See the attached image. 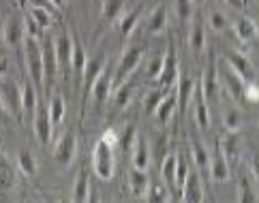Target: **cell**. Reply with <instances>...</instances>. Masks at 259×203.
Instances as JSON below:
<instances>
[{"label": "cell", "mask_w": 259, "mask_h": 203, "mask_svg": "<svg viewBox=\"0 0 259 203\" xmlns=\"http://www.w3.org/2000/svg\"><path fill=\"white\" fill-rule=\"evenodd\" d=\"M223 60L238 73L240 77L244 79V84H253V81H255V69H253L251 60H248L246 56H242V54H236V52H229V54H225V56H223Z\"/></svg>", "instance_id": "cell-11"}, {"label": "cell", "mask_w": 259, "mask_h": 203, "mask_svg": "<svg viewBox=\"0 0 259 203\" xmlns=\"http://www.w3.org/2000/svg\"><path fill=\"white\" fill-rule=\"evenodd\" d=\"M225 3H227L229 7H234V9H240V11L244 9V0H225Z\"/></svg>", "instance_id": "cell-55"}, {"label": "cell", "mask_w": 259, "mask_h": 203, "mask_svg": "<svg viewBox=\"0 0 259 203\" xmlns=\"http://www.w3.org/2000/svg\"><path fill=\"white\" fill-rule=\"evenodd\" d=\"M208 24H210V28L214 30V32H223V30L227 28V17H225L223 13L214 11V13H210V17H208Z\"/></svg>", "instance_id": "cell-48"}, {"label": "cell", "mask_w": 259, "mask_h": 203, "mask_svg": "<svg viewBox=\"0 0 259 203\" xmlns=\"http://www.w3.org/2000/svg\"><path fill=\"white\" fill-rule=\"evenodd\" d=\"M0 98L7 105L9 114L15 120H22L24 109H22V88H17L13 81H3L0 84Z\"/></svg>", "instance_id": "cell-8"}, {"label": "cell", "mask_w": 259, "mask_h": 203, "mask_svg": "<svg viewBox=\"0 0 259 203\" xmlns=\"http://www.w3.org/2000/svg\"><path fill=\"white\" fill-rule=\"evenodd\" d=\"M189 163L184 159H178V165H176V190H182L184 182L189 178Z\"/></svg>", "instance_id": "cell-45"}, {"label": "cell", "mask_w": 259, "mask_h": 203, "mask_svg": "<svg viewBox=\"0 0 259 203\" xmlns=\"http://www.w3.org/2000/svg\"><path fill=\"white\" fill-rule=\"evenodd\" d=\"M176 13L180 22H189L193 17V0H176Z\"/></svg>", "instance_id": "cell-46"}, {"label": "cell", "mask_w": 259, "mask_h": 203, "mask_svg": "<svg viewBox=\"0 0 259 203\" xmlns=\"http://www.w3.org/2000/svg\"><path fill=\"white\" fill-rule=\"evenodd\" d=\"M107 69V56H97V58H90L86 62V69H84V75H81V84H84V98L90 96L92 88H95V81L101 77V73Z\"/></svg>", "instance_id": "cell-9"}, {"label": "cell", "mask_w": 259, "mask_h": 203, "mask_svg": "<svg viewBox=\"0 0 259 203\" xmlns=\"http://www.w3.org/2000/svg\"><path fill=\"white\" fill-rule=\"evenodd\" d=\"M189 45H191V49L195 52V54H199L203 47H206V28H203L201 20L193 22L191 34H189Z\"/></svg>", "instance_id": "cell-30"}, {"label": "cell", "mask_w": 259, "mask_h": 203, "mask_svg": "<svg viewBox=\"0 0 259 203\" xmlns=\"http://www.w3.org/2000/svg\"><path fill=\"white\" fill-rule=\"evenodd\" d=\"M219 147H221V152H223V156L227 159V163H236L240 159V137H238V133H229L227 137H223Z\"/></svg>", "instance_id": "cell-25"}, {"label": "cell", "mask_w": 259, "mask_h": 203, "mask_svg": "<svg viewBox=\"0 0 259 203\" xmlns=\"http://www.w3.org/2000/svg\"><path fill=\"white\" fill-rule=\"evenodd\" d=\"M109 94H112V73H109V69H105L101 73V77L95 81V88H92L90 96L95 98V103H105Z\"/></svg>", "instance_id": "cell-19"}, {"label": "cell", "mask_w": 259, "mask_h": 203, "mask_svg": "<svg viewBox=\"0 0 259 203\" xmlns=\"http://www.w3.org/2000/svg\"><path fill=\"white\" fill-rule=\"evenodd\" d=\"M62 203H71V201H62Z\"/></svg>", "instance_id": "cell-61"}, {"label": "cell", "mask_w": 259, "mask_h": 203, "mask_svg": "<svg viewBox=\"0 0 259 203\" xmlns=\"http://www.w3.org/2000/svg\"><path fill=\"white\" fill-rule=\"evenodd\" d=\"M39 107V98H36V86L32 81H26V86L22 88V109H24V116L34 118V112Z\"/></svg>", "instance_id": "cell-24"}, {"label": "cell", "mask_w": 259, "mask_h": 203, "mask_svg": "<svg viewBox=\"0 0 259 203\" xmlns=\"http://www.w3.org/2000/svg\"><path fill=\"white\" fill-rule=\"evenodd\" d=\"M52 3H54V7H56L58 11H60V9H62L64 5H67V0H52Z\"/></svg>", "instance_id": "cell-57"}, {"label": "cell", "mask_w": 259, "mask_h": 203, "mask_svg": "<svg viewBox=\"0 0 259 203\" xmlns=\"http://www.w3.org/2000/svg\"><path fill=\"white\" fill-rule=\"evenodd\" d=\"M135 141H137V126H135V124L124 126L122 135H118V145H120V150L128 154V152H131L133 147H135Z\"/></svg>", "instance_id": "cell-35"}, {"label": "cell", "mask_w": 259, "mask_h": 203, "mask_svg": "<svg viewBox=\"0 0 259 203\" xmlns=\"http://www.w3.org/2000/svg\"><path fill=\"white\" fill-rule=\"evenodd\" d=\"M191 156L201 173H210V154L201 141H191Z\"/></svg>", "instance_id": "cell-29"}, {"label": "cell", "mask_w": 259, "mask_h": 203, "mask_svg": "<svg viewBox=\"0 0 259 203\" xmlns=\"http://www.w3.org/2000/svg\"><path fill=\"white\" fill-rule=\"evenodd\" d=\"M24 58H26V69L32 79V84L36 88H41L45 84V75H43V49L39 39H24Z\"/></svg>", "instance_id": "cell-2"}, {"label": "cell", "mask_w": 259, "mask_h": 203, "mask_svg": "<svg viewBox=\"0 0 259 203\" xmlns=\"http://www.w3.org/2000/svg\"><path fill=\"white\" fill-rule=\"evenodd\" d=\"M112 94H114V105L118 109H124L128 103H131V98H133V86L128 84V81H124V84L120 88H116Z\"/></svg>", "instance_id": "cell-37"}, {"label": "cell", "mask_w": 259, "mask_h": 203, "mask_svg": "<svg viewBox=\"0 0 259 203\" xmlns=\"http://www.w3.org/2000/svg\"><path fill=\"white\" fill-rule=\"evenodd\" d=\"M180 77V67H178V56H176V47H174V41H169L167 45V54L163 56V71L159 75V86L163 90H169L176 81Z\"/></svg>", "instance_id": "cell-5"}, {"label": "cell", "mask_w": 259, "mask_h": 203, "mask_svg": "<svg viewBox=\"0 0 259 203\" xmlns=\"http://www.w3.org/2000/svg\"><path fill=\"white\" fill-rule=\"evenodd\" d=\"M165 28H167V9H165V5H159L146 22V34H161L165 32Z\"/></svg>", "instance_id": "cell-18"}, {"label": "cell", "mask_w": 259, "mask_h": 203, "mask_svg": "<svg viewBox=\"0 0 259 203\" xmlns=\"http://www.w3.org/2000/svg\"><path fill=\"white\" fill-rule=\"evenodd\" d=\"M24 30H26V36H30V39H41V34L45 32L41 26L34 22L32 15H28V17L24 20Z\"/></svg>", "instance_id": "cell-47"}, {"label": "cell", "mask_w": 259, "mask_h": 203, "mask_svg": "<svg viewBox=\"0 0 259 203\" xmlns=\"http://www.w3.org/2000/svg\"><path fill=\"white\" fill-rule=\"evenodd\" d=\"M238 203H257V195L251 186V180L246 178V173H240L238 178Z\"/></svg>", "instance_id": "cell-32"}, {"label": "cell", "mask_w": 259, "mask_h": 203, "mask_svg": "<svg viewBox=\"0 0 259 203\" xmlns=\"http://www.w3.org/2000/svg\"><path fill=\"white\" fill-rule=\"evenodd\" d=\"M223 124H225V128L229 133H238L240 131V126H242V116H240L238 109H229V112L225 114Z\"/></svg>", "instance_id": "cell-43"}, {"label": "cell", "mask_w": 259, "mask_h": 203, "mask_svg": "<svg viewBox=\"0 0 259 203\" xmlns=\"http://www.w3.org/2000/svg\"><path fill=\"white\" fill-rule=\"evenodd\" d=\"M197 88V81L189 77V75H182L178 77V88H176V98H178V112L184 116V112H187V107L191 103V96H193V92H195Z\"/></svg>", "instance_id": "cell-15"}, {"label": "cell", "mask_w": 259, "mask_h": 203, "mask_svg": "<svg viewBox=\"0 0 259 203\" xmlns=\"http://www.w3.org/2000/svg\"><path fill=\"white\" fill-rule=\"evenodd\" d=\"M86 49H84V45L81 43H75L73 45V58H71V69L73 73H75V77L79 79L81 75H84V69H86Z\"/></svg>", "instance_id": "cell-33"}, {"label": "cell", "mask_w": 259, "mask_h": 203, "mask_svg": "<svg viewBox=\"0 0 259 203\" xmlns=\"http://www.w3.org/2000/svg\"><path fill=\"white\" fill-rule=\"evenodd\" d=\"M128 184H131V190L135 197H144L148 188H150V178H148L146 169H137L133 167L131 173H128Z\"/></svg>", "instance_id": "cell-21"}, {"label": "cell", "mask_w": 259, "mask_h": 203, "mask_svg": "<svg viewBox=\"0 0 259 203\" xmlns=\"http://www.w3.org/2000/svg\"><path fill=\"white\" fill-rule=\"evenodd\" d=\"M15 186V167L5 154H0V192H9Z\"/></svg>", "instance_id": "cell-23"}, {"label": "cell", "mask_w": 259, "mask_h": 203, "mask_svg": "<svg viewBox=\"0 0 259 203\" xmlns=\"http://www.w3.org/2000/svg\"><path fill=\"white\" fill-rule=\"evenodd\" d=\"M28 5L30 7H39V9H48V11H52V13H58V9L54 7L52 0H28Z\"/></svg>", "instance_id": "cell-51"}, {"label": "cell", "mask_w": 259, "mask_h": 203, "mask_svg": "<svg viewBox=\"0 0 259 203\" xmlns=\"http://www.w3.org/2000/svg\"><path fill=\"white\" fill-rule=\"evenodd\" d=\"M210 175H212V180L219 182V184L229 180V163L223 156V152H221L219 143L214 145V154L210 156Z\"/></svg>", "instance_id": "cell-16"}, {"label": "cell", "mask_w": 259, "mask_h": 203, "mask_svg": "<svg viewBox=\"0 0 259 203\" xmlns=\"http://www.w3.org/2000/svg\"><path fill=\"white\" fill-rule=\"evenodd\" d=\"M73 45L75 41L71 39V34L62 32L58 34V39L54 41V49H56V58H58V67L62 71L71 69V58H73Z\"/></svg>", "instance_id": "cell-12"}, {"label": "cell", "mask_w": 259, "mask_h": 203, "mask_svg": "<svg viewBox=\"0 0 259 203\" xmlns=\"http://www.w3.org/2000/svg\"><path fill=\"white\" fill-rule=\"evenodd\" d=\"M142 13H144V7L137 5V7H133L131 11L124 13L118 20V30H120V34H122V39H128V36H131V32L135 30V26H137V22H140Z\"/></svg>", "instance_id": "cell-20"}, {"label": "cell", "mask_w": 259, "mask_h": 203, "mask_svg": "<svg viewBox=\"0 0 259 203\" xmlns=\"http://www.w3.org/2000/svg\"><path fill=\"white\" fill-rule=\"evenodd\" d=\"M161 71H163V56H156L148 62V77L150 79H159Z\"/></svg>", "instance_id": "cell-49"}, {"label": "cell", "mask_w": 259, "mask_h": 203, "mask_svg": "<svg viewBox=\"0 0 259 203\" xmlns=\"http://www.w3.org/2000/svg\"><path fill=\"white\" fill-rule=\"evenodd\" d=\"M246 100H251V103H259V88L255 84H246L244 86V96Z\"/></svg>", "instance_id": "cell-50"}, {"label": "cell", "mask_w": 259, "mask_h": 203, "mask_svg": "<svg viewBox=\"0 0 259 203\" xmlns=\"http://www.w3.org/2000/svg\"><path fill=\"white\" fill-rule=\"evenodd\" d=\"M195 120H197V126L201 131H208L210 126V109H208V103L206 98L201 94V88H199V98H197V105H195Z\"/></svg>", "instance_id": "cell-34"}, {"label": "cell", "mask_w": 259, "mask_h": 203, "mask_svg": "<svg viewBox=\"0 0 259 203\" xmlns=\"http://www.w3.org/2000/svg\"><path fill=\"white\" fill-rule=\"evenodd\" d=\"M176 109H178V98H176V90H174L171 94L165 96V98L161 100V105L156 107V112H154L156 122H159V124H167L169 120H171V116H174Z\"/></svg>", "instance_id": "cell-22"}, {"label": "cell", "mask_w": 259, "mask_h": 203, "mask_svg": "<svg viewBox=\"0 0 259 203\" xmlns=\"http://www.w3.org/2000/svg\"><path fill=\"white\" fill-rule=\"evenodd\" d=\"M124 11V0H105L103 3V11H101V17L103 22H118L122 17Z\"/></svg>", "instance_id": "cell-31"}, {"label": "cell", "mask_w": 259, "mask_h": 203, "mask_svg": "<svg viewBox=\"0 0 259 203\" xmlns=\"http://www.w3.org/2000/svg\"><path fill=\"white\" fill-rule=\"evenodd\" d=\"M17 165H20L22 173H26V175H34V173H36V161H34V156H32L28 150H22V152H20Z\"/></svg>", "instance_id": "cell-42"}, {"label": "cell", "mask_w": 259, "mask_h": 203, "mask_svg": "<svg viewBox=\"0 0 259 203\" xmlns=\"http://www.w3.org/2000/svg\"><path fill=\"white\" fill-rule=\"evenodd\" d=\"M234 30H236V36H238L240 41H251L253 36L257 34L255 24L248 20V17H242V20H238L236 26H234Z\"/></svg>", "instance_id": "cell-39"}, {"label": "cell", "mask_w": 259, "mask_h": 203, "mask_svg": "<svg viewBox=\"0 0 259 203\" xmlns=\"http://www.w3.org/2000/svg\"><path fill=\"white\" fill-rule=\"evenodd\" d=\"M88 197H90V178H88V171L81 169L75 180V186H73L71 203H88Z\"/></svg>", "instance_id": "cell-26"}, {"label": "cell", "mask_w": 259, "mask_h": 203, "mask_svg": "<svg viewBox=\"0 0 259 203\" xmlns=\"http://www.w3.org/2000/svg\"><path fill=\"white\" fill-rule=\"evenodd\" d=\"M9 116H11V114H9L7 105L3 103V98H0V122H7V120H9Z\"/></svg>", "instance_id": "cell-53"}, {"label": "cell", "mask_w": 259, "mask_h": 203, "mask_svg": "<svg viewBox=\"0 0 259 203\" xmlns=\"http://www.w3.org/2000/svg\"><path fill=\"white\" fill-rule=\"evenodd\" d=\"M7 73V60H0V75H5Z\"/></svg>", "instance_id": "cell-58"}, {"label": "cell", "mask_w": 259, "mask_h": 203, "mask_svg": "<svg viewBox=\"0 0 259 203\" xmlns=\"http://www.w3.org/2000/svg\"><path fill=\"white\" fill-rule=\"evenodd\" d=\"M176 165H178L176 154H167L161 163V178L165 180V186L169 190H176Z\"/></svg>", "instance_id": "cell-28"}, {"label": "cell", "mask_w": 259, "mask_h": 203, "mask_svg": "<svg viewBox=\"0 0 259 203\" xmlns=\"http://www.w3.org/2000/svg\"><path fill=\"white\" fill-rule=\"evenodd\" d=\"M75 152H77V139H75V131L69 128L64 135H60V139L54 147V161L64 165V167H69L75 159Z\"/></svg>", "instance_id": "cell-7"}, {"label": "cell", "mask_w": 259, "mask_h": 203, "mask_svg": "<svg viewBox=\"0 0 259 203\" xmlns=\"http://www.w3.org/2000/svg\"><path fill=\"white\" fill-rule=\"evenodd\" d=\"M142 58H144V54H142L140 47H131V49H126V52L122 54V58H120L118 67H116V75H114V79H112V92H114L116 88L122 86L124 81L137 71Z\"/></svg>", "instance_id": "cell-3"}, {"label": "cell", "mask_w": 259, "mask_h": 203, "mask_svg": "<svg viewBox=\"0 0 259 203\" xmlns=\"http://www.w3.org/2000/svg\"><path fill=\"white\" fill-rule=\"evenodd\" d=\"M92 169H95L97 178L109 182L114 178L116 171V156H114V145H109L107 141L99 139L92 147Z\"/></svg>", "instance_id": "cell-1"}, {"label": "cell", "mask_w": 259, "mask_h": 203, "mask_svg": "<svg viewBox=\"0 0 259 203\" xmlns=\"http://www.w3.org/2000/svg\"><path fill=\"white\" fill-rule=\"evenodd\" d=\"M165 92H167V90L156 88V90H150V92L146 94V98H144V112H146L148 116H154L156 107H159L161 100L165 98Z\"/></svg>", "instance_id": "cell-36"}, {"label": "cell", "mask_w": 259, "mask_h": 203, "mask_svg": "<svg viewBox=\"0 0 259 203\" xmlns=\"http://www.w3.org/2000/svg\"><path fill=\"white\" fill-rule=\"evenodd\" d=\"M182 203H203V184L197 173H189L187 182L180 190Z\"/></svg>", "instance_id": "cell-14"}, {"label": "cell", "mask_w": 259, "mask_h": 203, "mask_svg": "<svg viewBox=\"0 0 259 203\" xmlns=\"http://www.w3.org/2000/svg\"><path fill=\"white\" fill-rule=\"evenodd\" d=\"M88 203H101V197H99V192H95V190H90V197H88Z\"/></svg>", "instance_id": "cell-56"}, {"label": "cell", "mask_w": 259, "mask_h": 203, "mask_svg": "<svg viewBox=\"0 0 259 203\" xmlns=\"http://www.w3.org/2000/svg\"><path fill=\"white\" fill-rule=\"evenodd\" d=\"M48 112H50L52 124H54V126L60 124L62 120H64V114H67V107H64V98H62V96H54V98L50 100Z\"/></svg>", "instance_id": "cell-38"}, {"label": "cell", "mask_w": 259, "mask_h": 203, "mask_svg": "<svg viewBox=\"0 0 259 203\" xmlns=\"http://www.w3.org/2000/svg\"><path fill=\"white\" fill-rule=\"evenodd\" d=\"M169 199V188L163 184H152L146 192V201L148 203H167Z\"/></svg>", "instance_id": "cell-40"}, {"label": "cell", "mask_w": 259, "mask_h": 203, "mask_svg": "<svg viewBox=\"0 0 259 203\" xmlns=\"http://www.w3.org/2000/svg\"><path fill=\"white\" fill-rule=\"evenodd\" d=\"M201 94L206 98V103H214L219 98V88H221V81H219V64H217V58L210 56L208 58V67H206V73H203V79H201Z\"/></svg>", "instance_id": "cell-6"}, {"label": "cell", "mask_w": 259, "mask_h": 203, "mask_svg": "<svg viewBox=\"0 0 259 203\" xmlns=\"http://www.w3.org/2000/svg\"><path fill=\"white\" fill-rule=\"evenodd\" d=\"M0 43H5V41H3V32H0Z\"/></svg>", "instance_id": "cell-60"}, {"label": "cell", "mask_w": 259, "mask_h": 203, "mask_svg": "<svg viewBox=\"0 0 259 203\" xmlns=\"http://www.w3.org/2000/svg\"><path fill=\"white\" fill-rule=\"evenodd\" d=\"M148 165H150V150H148V141H146V137L137 135V141H135V147H133V167L148 169Z\"/></svg>", "instance_id": "cell-27"}, {"label": "cell", "mask_w": 259, "mask_h": 203, "mask_svg": "<svg viewBox=\"0 0 259 203\" xmlns=\"http://www.w3.org/2000/svg\"><path fill=\"white\" fill-rule=\"evenodd\" d=\"M253 24H255V30H257V34H259V13H257V17L253 20Z\"/></svg>", "instance_id": "cell-59"}, {"label": "cell", "mask_w": 259, "mask_h": 203, "mask_svg": "<svg viewBox=\"0 0 259 203\" xmlns=\"http://www.w3.org/2000/svg\"><path fill=\"white\" fill-rule=\"evenodd\" d=\"M219 77H221V86L227 90V94L234 98V100H240L244 96V79L238 75V73L229 67L225 60L219 62Z\"/></svg>", "instance_id": "cell-4"}, {"label": "cell", "mask_w": 259, "mask_h": 203, "mask_svg": "<svg viewBox=\"0 0 259 203\" xmlns=\"http://www.w3.org/2000/svg\"><path fill=\"white\" fill-rule=\"evenodd\" d=\"M32 124H34V135L39 139L41 145H48L52 141V120H50V112L45 109V105H39L34 112V118H32Z\"/></svg>", "instance_id": "cell-10"}, {"label": "cell", "mask_w": 259, "mask_h": 203, "mask_svg": "<svg viewBox=\"0 0 259 203\" xmlns=\"http://www.w3.org/2000/svg\"><path fill=\"white\" fill-rule=\"evenodd\" d=\"M193 3H199V0H193Z\"/></svg>", "instance_id": "cell-62"}, {"label": "cell", "mask_w": 259, "mask_h": 203, "mask_svg": "<svg viewBox=\"0 0 259 203\" xmlns=\"http://www.w3.org/2000/svg\"><path fill=\"white\" fill-rule=\"evenodd\" d=\"M43 49V75H45V84L52 86L54 77H56L58 71V58H56V49H54V41L45 39V43L41 45Z\"/></svg>", "instance_id": "cell-13"}, {"label": "cell", "mask_w": 259, "mask_h": 203, "mask_svg": "<svg viewBox=\"0 0 259 203\" xmlns=\"http://www.w3.org/2000/svg\"><path fill=\"white\" fill-rule=\"evenodd\" d=\"M30 15L34 17V22L41 26V28H50L52 22H54V13L48 11V9H39V7H30Z\"/></svg>", "instance_id": "cell-41"}, {"label": "cell", "mask_w": 259, "mask_h": 203, "mask_svg": "<svg viewBox=\"0 0 259 203\" xmlns=\"http://www.w3.org/2000/svg\"><path fill=\"white\" fill-rule=\"evenodd\" d=\"M26 39V30H24V22H17V20H9L5 26V32H3V41L9 45V47L17 49L20 45H24Z\"/></svg>", "instance_id": "cell-17"}, {"label": "cell", "mask_w": 259, "mask_h": 203, "mask_svg": "<svg viewBox=\"0 0 259 203\" xmlns=\"http://www.w3.org/2000/svg\"><path fill=\"white\" fill-rule=\"evenodd\" d=\"M101 139L103 141H107L109 145H118V133L114 131V128H107V131L101 135Z\"/></svg>", "instance_id": "cell-52"}, {"label": "cell", "mask_w": 259, "mask_h": 203, "mask_svg": "<svg viewBox=\"0 0 259 203\" xmlns=\"http://www.w3.org/2000/svg\"><path fill=\"white\" fill-rule=\"evenodd\" d=\"M251 169H253V175H255V180L259 182V154L253 159V163H251Z\"/></svg>", "instance_id": "cell-54"}, {"label": "cell", "mask_w": 259, "mask_h": 203, "mask_svg": "<svg viewBox=\"0 0 259 203\" xmlns=\"http://www.w3.org/2000/svg\"><path fill=\"white\" fill-rule=\"evenodd\" d=\"M167 145H169V139H167V135H163V133H159L154 137V150H152V156H156L161 163H163V159L167 156Z\"/></svg>", "instance_id": "cell-44"}]
</instances>
